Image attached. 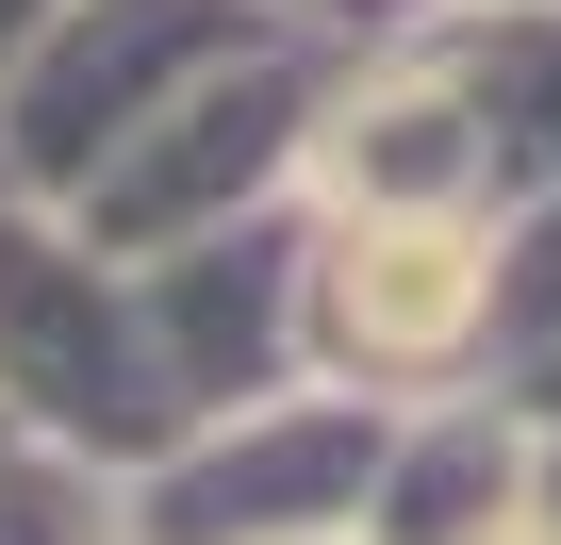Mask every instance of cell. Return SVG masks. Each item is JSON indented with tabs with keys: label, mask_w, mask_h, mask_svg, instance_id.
I'll return each instance as SVG.
<instances>
[{
	"label": "cell",
	"mask_w": 561,
	"mask_h": 545,
	"mask_svg": "<svg viewBox=\"0 0 561 545\" xmlns=\"http://www.w3.org/2000/svg\"><path fill=\"white\" fill-rule=\"evenodd\" d=\"M331 331L364 364H446L479 331V231L462 215H364L331 248Z\"/></svg>",
	"instance_id": "cell-1"
}]
</instances>
